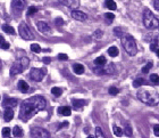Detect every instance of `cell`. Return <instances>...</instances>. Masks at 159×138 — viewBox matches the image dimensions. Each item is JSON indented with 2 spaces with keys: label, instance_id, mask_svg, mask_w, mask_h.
I'll return each instance as SVG.
<instances>
[{
  "label": "cell",
  "instance_id": "1",
  "mask_svg": "<svg viewBox=\"0 0 159 138\" xmlns=\"http://www.w3.org/2000/svg\"><path fill=\"white\" fill-rule=\"evenodd\" d=\"M46 108V99L42 96H33L31 98L25 99L20 105L19 118L24 122H26L30 118H32L38 112Z\"/></svg>",
  "mask_w": 159,
  "mask_h": 138
},
{
  "label": "cell",
  "instance_id": "2",
  "mask_svg": "<svg viewBox=\"0 0 159 138\" xmlns=\"http://www.w3.org/2000/svg\"><path fill=\"white\" fill-rule=\"evenodd\" d=\"M138 98L142 103L149 105V106H155L159 104V94L152 89H141L138 91Z\"/></svg>",
  "mask_w": 159,
  "mask_h": 138
},
{
  "label": "cell",
  "instance_id": "3",
  "mask_svg": "<svg viewBox=\"0 0 159 138\" xmlns=\"http://www.w3.org/2000/svg\"><path fill=\"white\" fill-rule=\"evenodd\" d=\"M122 45H123L124 50L130 55V56H135L138 53V45L134 37L131 34H124L122 37Z\"/></svg>",
  "mask_w": 159,
  "mask_h": 138
},
{
  "label": "cell",
  "instance_id": "4",
  "mask_svg": "<svg viewBox=\"0 0 159 138\" xmlns=\"http://www.w3.org/2000/svg\"><path fill=\"white\" fill-rule=\"evenodd\" d=\"M143 24L145 27L152 30L159 26V21L158 19L152 14V12L149 8H145L143 10Z\"/></svg>",
  "mask_w": 159,
  "mask_h": 138
},
{
  "label": "cell",
  "instance_id": "5",
  "mask_svg": "<svg viewBox=\"0 0 159 138\" xmlns=\"http://www.w3.org/2000/svg\"><path fill=\"white\" fill-rule=\"evenodd\" d=\"M29 63H30V60H29V58H26V57H22L19 60H16V62L13 64L12 69H10V76H12V77H15V76H17V74H20V73L27 67Z\"/></svg>",
  "mask_w": 159,
  "mask_h": 138
},
{
  "label": "cell",
  "instance_id": "6",
  "mask_svg": "<svg viewBox=\"0 0 159 138\" xmlns=\"http://www.w3.org/2000/svg\"><path fill=\"white\" fill-rule=\"evenodd\" d=\"M18 32H19V36L25 40H32L33 37V33L31 32L30 27L25 24V23H20L19 24V27H18Z\"/></svg>",
  "mask_w": 159,
  "mask_h": 138
},
{
  "label": "cell",
  "instance_id": "7",
  "mask_svg": "<svg viewBox=\"0 0 159 138\" xmlns=\"http://www.w3.org/2000/svg\"><path fill=\"white\" fill-rule=\"evenodd\" d=\"M31 136L32 138H50V134L48 130L39 127H33L31 129Z\"/></svg>",
  "mask_w": 159,
  "mask_h": 138
},
{
  "label": "cell",
  "instance_id": "8",
  "mask_svg": "<svg viewBox=\"0 0 159 138\" xmlns=\"http://www.w3.org/2000/svg\"><path fill=\"white\" fill-rule=\"evenodd\" d=\"M47 71L46 69H38V67H33L31 71H30V78L34 81H41V80L44 78Z\"/></svg>",
  "mask_w": 159,
  "mask_h": 138
},
{
  "label": "cell",
  "instance_id": "9",
  "mask_svg": "<svg viewBox=\"0 0 159 138\" xmlns=\"http://www.w3.org/2000/svg\"><path fill=\"white\" fill-rule=\"evenodd\" d=\"M12 8L15 13L20 14L22 10L25 8V0H13L12 2Z\"/></svg>",
  "mask_w": 159,
  "mask_h": 138
},
{
  "label": "cell",
  "instance_id": "10",
  "mask_svg": "<svg viewBox=\"0 0 159 138\" xmlns=\"http://www.w3.org/2000/svg\"><path fill=\"white\" fill-rule=\"evenodd\" d=\"M36 27H38V30H39L41 33H43V34L50 32V26H49V24L46 23V22H42V21L38 22V23H36Z\"/></svg>",
  "mask_w": 159,
  "mask_h": 138
},
{
  "label": "cell",
  "instance_id": "11",
  "mask_svg": "<svg viewBox=\"0 0 159 138\" xmlns=\"http://www.w3.org/2000/svg\"><path fill=\"white\" fill-rule=\"evenodd\" d=\"M72 17L76 21H85L88 19V15L81 10H72Z\"/></svg>",
  "mask_w": 159,
  "mask_h": 138
},
{
  "label": "cell",
  "instance_id": "12",
  "mask_svg": "<svg viewBox=\"0 0 159 138\" xmlns=\"http://www.w3.org/2000/svg\"><path fill=\"white\" fill-rule=\"evenodd\" d=\"M58 2H60L66 7H70L72 9H75L78 7V0H58Z\"/></svg>",
  "mask_w": 159,
  "mask_h": 138
},
{
  "label": "cell",
  "instance_id": "13",
  "mask_svg": "<svg viewBox=\"0 0 159 138\" xmlns=\"http://www.w3.org/2000/svg\"><path fill=\"white\" fill-rule=\"evenodd\" d=\"M18 102L16 98H8V97H6L5 100L2 102V106L3 107H15V106H17Z\"/></svg>",
  "mask_w": 159,
  "mask_h": 138
},
{
  "label": "cell",
  "instance_id": "14",
  "mask_svg": "<svg viewBox=\"0 0 159 138\" xmlns=\"http://www.w3.org/2000/svg\"><path fill=\"white\" fill-rule=\"evenodd\" d=\"M14 118V111L12 110V107H6L5 110V113H3V119L6 122H9L12 121Z\"/></svg>",
  "mask_w": 159,
  "mask_h": 138
},
{
  "label": "cell",
  "instance_id": "15",
  "mask_svg": "<svg viewBox=\"0 0 159 138\" xmlns=\"http://www.w3.org/2000/svg\"><path fill=\"white\" fill-rule=\"evenodd\" d=\"M85 100H81V99H72V105L75 110L80 111V108H82L84 105H85Z\"/></svg>",
  "mask_w": 159,
  "mask_h": 138
},
{
  "label": "cell",
  "instance_id": "16",
  "mask_svg": "<svg viewBox=\"0 0 159 138\" xmlns=\"http://www.w3.org/2000/svg\"><path fill=\"white\" fill-rule=\"evenodd\" d=\"M58 113L60 115H64V117H70L72 114V110L70 106H60L58 108Z\"/></svg>",
  "mask_w": 159,
  "mask_h": 138
},
{
  "label": "cell",
  "instance_id": "17",
  "mask_svg": "<svg viewBox=\"0 0 159 138\" xmlns=\"http://www.w3.org/2000/svg\"><path fill=\"white\" fill-rule=\"evenodd\" d=\"M17 87L22 93H27V91H29V89H30V86H29V84H27V82H25L24 80H19V81H18Z\"/></svg>",
  "mask_w": 159,
  "mask_h": 138
},
{
  "label": "cell",
  "instance_id": "18",
  "mask_svg": "<svg viewBox=\"0 0 159 138\" xmlns=\"http://www.w3.org/2000/svg\"><path fill=\"white\" fill-rule=\"evenodd\" d=\"M73 70H74V72H75L76 74H78V76L84 73V66H83L82 64H80V63L74 64V65H73Z\"/></svg>",
  "mask_w": 159,
  "mask_h": 138
},
{
  "label": "cell",
  "instance_id": "19",
  "mask_svg": "<svg viewBox=\"0 0 159 138\" xmlns=\"http://www.w3.org/2000/svg\"><path fill=\"white\" fill-rule=\"evenodd\" d=\"M94 64H96V66H104V65H106L107 64V59L105 56H99V57H97V58L94 59Z\"/></svg>",
  "mask_w": 159,
  "mask_h": 138
},
{
  "label": "cell",
  "instance_id": "20",
  "mask_svg": "<svg viewBox=\"0 0 159 138\" xmlns=\"http://www.w3.org/2000/svg\"><path fill=\"white\" fill-rule=\"evenodd\" d=\"M105 6L109 10H116V8H117V5L114 0H105Z\"/></svg>",
  "mask_w": 159,
  "mask_h": 138
},
{
  "label": "cell",
  "instance_id": "21",
  "mask_svg": "<svg viewBox=\"0 0 159 138\" xmlns=\"http://www.w3.org/2000/svg\"><path fill=\"white\" fill-rule=\"evenodd\" d=\"M9 47H10L9 42H7L3 38V36L0 34V48L1 49H9Z\"/></svg>",
  "mask_w": 159,
  "mask_h": 138
},
{
  "label": "cell",
  "instance_id": "22",
  "mask_svg": "<svg viewBox=\"0 0 159 138\" xmlns=\"http://www.w3.org/2000/svg\"><path fill=\"white\" fill-rule=\"evenodd\" d=\"M2 30H3V32H6V33H8V34H15L14 27L10 26V25H8V24H3V25H2Z\"/></svg>",
  "mask_w": 159,
  "mask_h": 138
},
{
  "label": "cell",
  "instance_id": "23",
  "mask_svg": "<svg viewBox=\"0 0 159 138\" xmlns=\"http://www.w3.org/2000/svg\"><path fill=\"white\" fill-rule=\"evenodd\" d=\"M108 55L111 56V57H116V56L118 55V48L115 47V46L109 47V49H108Z\"/></svg>",
  "mask_w": 159,
  "mask_h": 138
},
{
  "label": "cell",
  "instance_id": "24",
  "mask_svg": "<svg viewBox=\"0 0 159 138\" xmlns=\"http://www.w3.org/2000/svg\"><path fill=\"white\" fill-rule=\"evenodd\" d=\"M143 84H145V80L142 79V78H138V79H135L133 81V87L134 88H139V87H141Z\"/></svg>",
  "mask_w": 159,
  "mask_h": 138
},
{
  "label": "cell",
  "instance_id": "25",
  "mask_svg": "<svg viewBox=\"0 0 159 138\" xmlns=\"http://www.w3.org/2000/svg\"><path fill=\"white\" fill-rule=\"evenodd\" d=\"M13 134H14V136L15 137H22L23 136V129L20 128V127H18V126H16V127H14V130H13Z\"/></svg>",
  "mask_w": 159,
  "mask_h": 138
},
{
  "label": "cell",
  "instance_id": "26",
  "mask_svg": "<svg viewBox=\"0 0 159 138\" xmlns=\"http://www.w3.org/2000/svg\"><path fill=\"white\" fill-rule=\"evenodd\" d=\"M113 131H114L115 136H117V137H121V136L123 135V130H122V128L117 127L116 124H114V126H113Z\"/></svg>",
  "mask_w": 159,
  "mask_h": 138
},
{
  "label": "cell",
  "instance_id": "27",
  "mask_svg": "<svg viewBox=\"0 0 159 138\" xmlns=\"http://www.w3.org/2000/svg\"><path fill=\"white\" fill-rule=\"evenodd\" d=\"M51 94H53V96H56V97H59V96H61L63 90L60 88H58V87H53V89H51Z\"/></svg>",
  "mask_w": 159,
  "mask_h": 138
},
{
  "label": "cell",
  "instance_id": "28",
  "mask_svg": "<svg viewBox=\"0 0 159 138\" xmlns=\"http://www.w3.org/2000/svg\"><path fill=\"white\" fill-rule=\"evenodd\" d=\"M2 137L3 138H9L10 137V133H12V130H10V128H8V127H5L3 129H2Z\"/></svg>",
  "mask_w": 159,
  "mask_h": 138
},
{
  "label": "cell",
  "instance_id": "29",
  "mask_svg": "<svg viewBox=\"0 0 159 138\" xmlns=\"http://www.w3.org/2000/svg\"><path fill=\"white\" fill-rule=\"evenodd\" d=\"M96 138H106L104 135V131L100 127H97L96 128Z\"/></svg>",
  "mask_w": 159,
  "mask_h": 138
},
{
  "label": "cell",
  "instance_id": "30",
  "mask_svg": "<svg viewBox=\"0 0 159 138\" xmlns=\"http://www.w3.org/2000/svg\"><path fill=\"white\" fill-rule=\"evenodd\" d=\"M105 19H106L107 23H111L114 21V19H115V15L111 14V13H106L105 14Z\"/></svg>",
  "mask_w": 159,
  "mask_h": 138
},
{
  "label": "cell",
  "instance_id": "31",
  "mask_svg": "<svg viewBox=\"0 0 159 138\" xmlns=\"http://www.w3.org/2000/svg\"><path fill=\"white\" fill-rule=\"evenodd\" d=\"M31 50L33 53H40L41 51V47L38 43H33V45H31Z\"/></svg>",
  "mask_w": 159,
  "mask_h": 138
},
{
  "label": "cell",
  "instance_id": "32",
  "mask_svg": "<svg viewBox=\"0 0 159 138\" xmlns=\"http://www.w3.org/2000/svg\"><path fill=\"white\" fill-rule=\"evenodd\" d=\"M150 80L155 83V84H159V77L158 74H156V73H154V74H151L150 76Z\"/></svg>",
  "mask_w": 159,
  "mask_h": 138
},
{
  "label": "cell",
  "instance_id": "33",
  "mask_svg": "<svg viewBox=\"0 0 159 138\" xmlns=\"http://www.w3.org/2000/svg\"><path fill=\"white\" fill-rule=\"evenodd\" d=\"M114 33H115V36H117V37H123L124 36V32L122 29H119V27H115L114 29Z\"/></svg>",
  "mask_w": 159,
  "mask_h": 138
},
{
  "label": "cell",
  "instance_id": "34",
  "mask_svg": "<svg viewBox=\"0 0 159 138\" xmlns=\"http://www.w3.org/2000/svg\"><path fill=\"white\" fill-rule=\"evenodd\" d=\"M102 36H104V32L102 31H100V30H97L96 32H94V34H93V37H94V39L96 40H99L102 38Z\"/></svg>",
  "mask_w": 159,
  "mask_h": 138
},
{
  "label": "cell",
  "instance_id": "35",
  "mask_svg": "<svg viewBox=\"0 0 159 138\" xmlns=\"http://www.w3.org/2000/svg\"><path fill=\"white\" fill-rule=\"evenodd\" d=\"M151 67H152V62H149V63H148L143 69H142V72H143V73H148V72L150 71Z\"/></svg>",
  "mask_w": 159,
  "mask_h": 138
},
{
  "label": "cell",
  "instance_id": "36",
  "mask_svg": "<svg viewBox=\"0 0 159 138\" xmlns=\"http://www.w3.org/2000/svg\"><path fill=\"white\" fill-rule=\"evenodd\" d=\"M36 12H38V8H36V7H34V6H31V7L27 9V15H29V16H31V15L35 14Z\"/></svg>",
  "mask_w": 159,
  "mask_h": 138
},
{
  "label": "cell",
  "instance_id": "37",
  "mask_svg": "<svg viewBox=\"0 0 159 138\" xmlns=\"http://www.w3.org/2000/svg\"><path fill=\"white\" fill-rule=\"evenodd\" d=\"M124 131H125V135H126L127 137H131V136H132V128H131V126L127 124V126L125 127V130H124Z\"/></svg>",
  "mask_w": 159,
  "mask_h": 138
},
{
  "label": "cell",
  "instance_id": "38",
  "mask_svg": "<svg viewBox=\"0 0 159 138\" xmlns=\"http://www.w3.org/2000/svg\"><path fill=\"white\" fill-rule=\"evenodd\" d=\"M108 91H109V94H110V95H113V96H115V95H117V94H118V89H117L116 87H110Z\"/></svg>",
  "mask_w": 159,
  "mask_h": 138
},
{
  "label": "cell",
  "instance_id": "39",
  "mask_svg": "<svg viewBox=\"0 0 159 138\" xmlns=\"http://www.w3.org/2000/svg\"><path fill=\"white\" fill-rule=\"evenodd\" d=\"M157 49H158V46H157L155 42H151V43H150V50H151V51H155V50H157Z\"/></svg>",
  "mask_w": 159,
  "mask_h": 138
},
{
  "label": "cell",
  "instance_id": "40",
  "mask_svg": "<svg viewBox=\"0 0 159 138\" xmlns=\"http://www.w3.org/2000/svg\"><path fill=\"white\" fill-rule=\"evenodd\" d=\"M151 42H155L159 48V36H154V38H152V40H151ZM151 42H150V43H151Z\"/></svg>",
  "mask_w": 159,
  "mask_h": 138
},
{
  "label": "cell",
  "instance_id": "41",
  "mask_svg": "<svg viewBox=\"0 0 159 138\" xmlns=\"http://www.w3.org/2000/svg\"><path fill=\"white\" fill-rule=\"evenodd\" d=\"M58 59H60V60H66V59H68V56H67L66 54H59V55H58Z\"/></svg>",
  "mask_w": 159,
  "mask_h": 138
},
{
  "label": "cell",
  "instance_id": "42",
  "mask_svg": "<svg viewBox=\"0 0 159 138\" xmlns=\"http://www.w3.org/2000/svg\"><path fill=\"white\" fill-rule=\"evenodd\" d=\"M152 5H154V7H155V9L159 12V0H154V2H152Z\"/></svg>",
  "mask_w": 159,
  "mask_h": 138
},
{
  "label": "cell",
  "instance_id": "43",
  "mask_svg": "<svg viewBox=\"0 0 159 138\" xmlns=\"http://www.w3.org/2000/svg\"><path fill=\"white\" fill-rule=\"evenodd\" d=\"M154 133H155V135H156V136H158L159 137V124L154 126Z\"/></svg>",
  "mask_w": 159,
  "mask_h": 138
},
{
  "label": "cell",
  "instance_id": "44",
  "mask_svg": "<svg viewBox=\"0 0 159 138\" xmlns=\"http://www.w3.org/2000/svg\"><path fill=\"white\" fill-rule=\"evenodd\" d=\"M55 23H56V25H63V24H64V21L61 20V19H57Z\"/></svg>",
  "mask_w": 159,
  "mask_h": 138
},
{
  "label": "cell",
  "instance_id": "45",
  "mask_svg": "<svg viewBox=\"0 0 159 138\" xmlns=\"http://www.w3.org/2000/svg\"><path fill=\"white\" fill-rule=\"evenodd\" d=\"M42 60H43V63H44V64H49V63L51 62L50 57H44V58L42 59Z\"/></svg>",
  "mask_w": 159,
  "mask_h": 138
},
{
  "label": "cell",
  "instance_id": "46",
  "mask_svg": "<svg viewBox=\"0 0 159 138\" xmlns=\"http://www.w3.org/2000/svg\"><path fill=\"white\" fill-rule=\"evenodd\" d=\"M64 127H68V122H64V123H61V124L59 126V129H61V128H64Z\"/></svg>",
  "mask_w": 159,
  "mask_h": 138
},
{
  "label": "cell",
  "instance_id": "47",
  "mask_svg": "<svg viewBox=\"0 0 159 138\" xmlns=\"http://www.w3.org/2000/svg\"><path fill=\"white\" fill-rule=\"evenodd\" d=\"M156 51H157V56H158V58H159V48L157 49V50H156Z\"/></svg>",
  "mask_w": 159,
  "mask_h": 138
},
{
  "label": "cell",
  "instance_id": "48",
  "mask_svg": "<svg viewBox=\"0 0 159 138\" xmlns=\"http://www.w3.org/2000/svg\"><path fill=\"white\" fill-rule=\"evenodd\" d=\"M87 138H94V137H93V136H91V135H90V136H88V137H87Z\"/></svg>",
  "mask_w": 159,
  "mask_h": 138
},
{
  "label": "cell",
  "instance_id": "49",
  "mask_svg": "<svg viewBox=\"0 0 159 138\" xmlns=\"http://www.w3.org/2000/svg\"><path fill=\"white\" fill-rule=\"evenodd\" d=\"M0 70H1V63H0Z\"/></svg>",
  "mask_w": 159,
  "mask_h": 138
},
{
  "label": "cell",
  "instance_id": "50",
  "mask_svg": "<svg viewBox=\"0 0 159 138\" xmlns=\"http://www.w3.org/2000/svg\"><path fill=\"white\" fill-rule=\"evenodd\" d=\"M158 27H159V26H158Z\"/></svg>",
  "mask_w": 159,
  "mask_h": 138
}]
</instances>
